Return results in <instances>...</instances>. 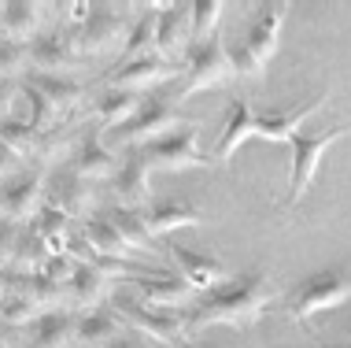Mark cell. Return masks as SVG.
<instances>
[{
  "mask_svg": "<svg viewBox=\"0 0 351 348\" xmlns=\"http://www.w3.org/2000/svg\"><path fill=\"white\" fill-rule=\"evenodd\" d=\"M274 300V286L263 270H252V275H237L226 289H215V293H204L193 308L182 315L185 334H200L207 326H233V330H248L263 318L267 304Z\"/></svg>",
  "mask_w": 351,
  "mask_h": 348,
  "instance_id": "obj_1",
  "label": "cell"
},
{
  "mask_svg": "<svg viewBox=\"0 0 351 348\" xmlns=\"http://www.w3.org/2000/svg\"><path fill=\"white\" fill-rule=\"evenodd\" d=\"M326 100H329V93H318V97L303 100L300 108H289V111H281V115H255L252 104H248V97H233V115H230V122H226V130L218 134L211 159H215V163H230L233 152L241 148V141H248V137L289 141L300 130V122L307 115H315Z\"/></svg>",
  "mask_w": 351,
  "mask_h": 348,
  "instance_id": "obj_2",
  "label": "cell"
},
{
  "mask_svg": "<svg viewBox=\"0 0 351 348\" xmlns=\"http://www.w3.org/2000/svg\"><path fill=\"white\" fill-rule=\"evenodd\" d=\"M233 78H237L233 56L226 52L222 34H215L200 45H189L185 63H182V78L174 82V100H185L200 89H222Z\"/></svg>",
  "mask_w": 351,
  "mask_h": 348,
  "instance_id": "obj_3",
  "label": "cell"
},
{
  "mask_svg": "<svg viewBox=\"0 0 351 348\" xmlns=\"http://www.w3.org/2000/svg\"><path fill=\"white\" fill-rule=\"evenodd\" d=\"M285 4H263L255 12L248 34H244L241 49L233 56V67H237V78H263L267 63L274 60L278 52V41H281V26H285Z\"/></svg>",
  "mask_w": 351,
  "mask_h": 348,
  "instance_id": "obj_4",
  "label": "cell"
},
{
  "mask_svg": "<svg viewBox=\"0 0 351 348\" xmlns=\"http://www.w3.org/2000/svg\"><path fill=\"white\" fill-rule=\"evenodd\" d=\"M178 126V111H174V100H163V97H148L141 111L130 122H122L115 130H104L100 141L115 152V148H145L152 141L174 134Z\"/></svg>",
  "mask_w": 351,
  "mask_h": 348,
  "instance_id": "obj_5",
  "label": "cell"
},
{
  "mask_svg": "<svg viewBox=\"0 0 351 348\" xmlns=\"http://www.w3.org/2000/svg\"><path fill=\"white\" fill-rule=\"evenodd\" d=\"M351 134V122H333V126L318 130V134H303V130H296V134L289 137L292 152H296V163H292V182H289V193H285V208H296V204L303 200V193L311 189V182L318 178V163L322 156H326V148L333 145L337 137Z\"/></svg>",
  "mask_w": 351,
  "mask_h": 348,
  "instance_id": "obj_6",
  "label": "cell"
},
{
  "mask_svg": "<svg viewBox=\"0 0 351 348\" xmlns=\"http://www.w3.org/2000/svg\"><path fill=\"white\" fill-rule=\"evenodd\" d=\"M111 312H115L126 326L148 334L152 341L159 345H170V348H182L189 345V334H185V323L182 315H170V312H159V308H148L130 293V289H115L111 293Z\"/></svg>",
  "mask_w": 351,
  "mask_h": 348,
  "instance_id": "obj_7",
  "label": "cell"
},
{
  "mask_svg": "<svg viewBox=\"0 0 351 348\" xmlns=\"http://www.w3.org/2000/svg\"><path fill=\"white\" fill-rule=\"evenodd\" d=\"M348 297H351V278L340 275V270H322V275H311L296 286V293L289 297V315L311 334V315L344 304Z\"/></svg>",
  "mask_w": 351,
  "mask_h": 348,
  "instance_id": "obj_8",
  "label": "cell"
},
{
  "mask_svg": "<svg viewBox=\"0 0 351 348\" xmlns=\"http://www.w3.org/2000/svg\"><path fill=\"white\" fill-rule=\"evenodd\" d=\"M145 156H148L152 167H163V171H193V167H211L215 163L207 152H200L193 126H182V130H174V134L145 145Z\"/></svg>",
  "mask_w": 351,
  "mask_h": 348,
  "instance_id": "obj_9",
  "label": "cell"
},
{
  "mask_svg": "<svg viewBox=\"0 0 351 348\" xmlns=\"http://www.w3.org/2000/svg\"><path fill=\"white\" fill-rule=\"evenodd\" d=\"M189 45H193V4L163 8L159 12V26H156V56L182 67Z\"/></svg>",
  "mask_w": 351,
  "mask_h": 348,
  "instance_id": "obj_10",
  "label": "cell"
},
{
  "mask_svg": "<svg viewBox=\"0 0 351 348\" xmlns=\"http://www.w3.org/2000/svg\"><path fill=\"white\" fill-rule=\"evenodd\" d=\"M126 30H134V26L119 15V8H93L85 26L78 30V37H74V49L82 56V45H85V52L97 56V52H108L111 45H119V52H122V45L130 37Z\"/></svg>",
  "mask_w": 351,
  "mask_h": 348,
  "instance_id": "obj_11",
  "label": "cell"
},
{
  "mask_svg": "<svg viewBox=\"0 0 351 348\" xmlns=\"http://www.w3.org/2000/svg\"><path fill=\"white\" fill-rule=\"evenodd\" d=\"M178 82L182 78V67L178 63H167L163 56H145V60H130V63H119L115 71L108 74V89H130V93H141V89H152L159 82Z\"/></svg>",
  "mask_w": 351,
  "mask_h": 348,
  "instance_id": "obj_12",
  "label": "cell"
},
{
  "mask_svg": "<svg viewBox=\"0 0 351 348\" xmlns=\"http://www.w3.org/2000/svg\"><path fill=\"white\" fill-rule=\"evenodd\" d=\"M148 156L145 148H126L119 174H115V200L126 211H148Z\"/></svg>",
  "mask_w": 351,
  "mask_h": 348,
  "instance_id": "obj_13",
  "label": "cell"
},
{
  "mask_svg": "<svg viewBox=\"0 0 351 348\" xmlns=\"http://www.w3.org/2000/svg\"><path fill=\"white\" fill-rule=\"evenodd\" d=\"M93 189L78 171H52L45 174V208L63 211L67 219H82V211L89 208Z\"/></svg>",
  "mask_w": 351,
  "mask_h": 348,
  "instance_id": "obj_14",
  "label": "cell"
},
{
  "mask_svg": "<svg viewBox=\"0 0 351 348\" xmlns=\"http://www.w3.org/2000/svg\"><path fill=\"white\" fill-rule=\"evenodd\" d=\"M167 256L178 263L182 278H185L193 289H200V293H215V286L230 281V267H226L222 259L207 256V252H193V248H182V244H170Z\"/></svg>",
  "mask_w": 351,
  "mask_h": 348,
  "instance_id": "obj_15",
  "label": "cell"
},
{
  "mask_svg": "<svg viewBox=\"0 0 351 348\" xmlns=\"http://www.w3.org/2000/svg\"><path fill=\"white\" fill-rule=\"evenodd\" d=\"M78 345V318L71 312H45L26 330L23 348H71Z\"/></svg>",
  "mask_w": 351,
  "mask_h": 348,
  "instance_id": "obj_16",
  "label": "cell"
},
{
  "mask_svg": "<svg viewBox=\"0 0 351 348\" xmlns=\"http://www.w3.org/2000/svg\"><path fill=\"white\" fill-rule=\"evenodd\" d=\"M30 63L45 74H60V71H71L82 63L78 49L67 34H41L30 41Z\"/></svg>",
  "mask_w": 351,
  "mask_h": 348,
  "instance_id": "obj_17",
  "label": "cell"
},
{
  "mask_svg": "<svg viewBox=\"0 0 351 348\" xmlns=\"http://www.w3.org/2000/svg\"><path fill=\"white\" fill-rule=\"evenodd\" d=\"M134 286V297L148 308H159V312H170V308H182L193 297V286L185 278H141V281H126Z\"/></svg>",
  "mask_w": 351,
  "mask_h": 348,
  "instance_id": "obj_18",
  "label": "cell"
},
{
  "mask_svg": "<svg viewBox=\"0 0 351 348\" xmlns=\"http://www.w3.org/2000/svg\"><path fill=\"white\" fill-rule=\"evenodd\" d=\"M152 230V237H170L174 230H193L204 222V215L193 208V204H182V200H163V204H152L148 211H141Z\"/></svg>",
  "mask_w": 351,
  "mask_h": 348,
  "instance_id": "obj_19",
  "label": "cell"
},
{
  "mask_svg": "<svg viewBox=\"0 0 351 348\" xmlns=\"http://www.w3.org/2000/svg\"><path fill=\"white\" fill-rule=\"evenodd\" d=\"M4 196V211L8 219H26V215H34L37 200L45 196V174L41 171H26V174H15L12 182L0 189Z\"/></svg>",
  "mask_w": 351,
  "mask_h": 348,
  "instance_id": "obj_20",
  "label": "cell"
},
{
  "mask_svg": "<svg viewBox=\"0 0 351 348\" xmlns=\"http://www.w3.org/2000/svg\"><path fill=\"white\" fill-rule=\"evenodd\" d=\"M111 293H115V289H111V278L104 275L100 267L78 263V270H74V278H71V304L74 308H82V312H97Z\"/></svg>",
  "mask_w": 351,
  "mask_h": 348,
  "instance_id": "obj_21",
  "label": "cell"
},
{
  "mask_svg": "<svg viewBox=\"0 0 351 348\" xmlns=\"http://www.w3.org/2000/svg\"><path fill=\"white\" fill-rule=\"evenodd\" d=\"M126 334V323L111 312V308H97V312H85L78 318V345L82 348H104L115 345Z\"/></svg>",
  "mask_w": 351,
  "mask_h": 348,
  "instance_id": "obj_22",
  "label": "cell"
},
{
  "mask_svg": "<svg viewBox=\"0 0 351 348\" xmlns=\"http://www.w3.org/2000/svg\"><path fill=\"white\" fill-rule=\"evenodd\" d=\"M104 219L122 233V241H126L134 252L159 256V241L152 237V230H148V222H145V215H141V211H126V208H119V204H115V208L104 211Z\"/></svg>",
  "mask_w": 351,
  "mask_h": 348,
  "instance_id": "obj_23",
  "label": "cell"
},
{
  "mask_svg": "<svg viewBox=\"0 0 351 348\" xmlns=\"http://www.w3.org/2000/svg\"><path fill=\"white\" fill-rule=\"evenodd\" d=\"M141 93H130V89H104L97 97V104H93V111H97L100 126L104 130H115L122 126V122H130L141 111Z\"/></svg>",
  "mask_w": 351,
  "mask_h": 348,
  "instance_id": "obj_24",
  "label": "cell"
},
{
  "mask_svg": "<svg viewBox=\"0 0 351 348\" xmlns=\"http://www.w3.org/2000/svg\"><path fill=\"white\" fill-rule=\"evenodd\" d=\"M82 233H85V241L93 244V248L100 252V256H111V259H130V263H137L134 256V248H130L126 241H122V233L111 227L104 215H93V219H85L82 222Z\"/></svg>",
  "mask_w": 351,
  "mask_h": 348,
  "instance_id": "obj_25",
  "label": "cell"
},
{
  "mask_svg": "<svg viewBox=\"0 0 351 348\" xmlns=\"http://www.w3.org/2000/svg\"><path fill=\"white\" fill-rule=\"evenodd\" d=\"M74 171H78L85 182H89V178H111V174H119V159L100 141V134H89L82 141V148H78V163H74Z\"/></svg>",
  "mask_w": 351,
  "mask_h": 348,
  "instance_id": "obj_26",
  "label": "cell"
},
{
  "mask_svg": "<svg viewBox=\"0 0 351 348\" xmlns=\"http://www.w3.org/2000/svg\"><path fill=\"white\" fill-rule=\"evenodd\" d=\"M34 89L45 93V100L52 104V111H71L74 104L82 100V86L74 78H63V74H45V71H34L26 74Z\"/></svg>",
  "mask_w": 351,
  "mask_h": 348,
  "instance_id": "obj_27",
  "label": "cell"
},
{
  "mask_svg": "<svg viewBox=\"0 0 351 348\" xmlns=\"http://www.w3.org/2000/svg\"><path fill=\"white\" fill-rule=\"evenodd\" d=\"M0 23H4L8 37L15 41H26L37 23H41V4H30V0H12V4H0Z\"/></svg>",
  "mask_w": 351,
  "mask_h": 348,
  "instance_id": "obj_28",
  "label": "cell"
},
{
  "mask_svg": "<svg viewBox=\"0 0 351 348\" xmlns=\"http://www.w3.org/2000/svg\"><path fill=\"white\" fill-rule=\"evenodd\" d=\"M156 26H159V15L141 12V19L134 23V30H130V37H126V45H122V63L156 56Z\"/></svg>",
  "mask_w": 351,
  "mask_h": 348,
  "instance_id": "obj_29",
  "label": "cell"
},
{
  "mask_svg": "<svg viewBox=\"0 0 351 348\" xmlns=\"http://www.w3.org/2000/svg\"><path fill=\"white\" fill-rule=\"evenodd\" d=\"M34 230L52 244L56 256H67V237H71V219L56 208H41L34 215Z\"/></svg>",
  "mask_w": 351,
  "mask_h": 348,
  "instance_id": "obj_30",
  "label": "cell"
},
{
  "mask_svg": "<svg viewBox=\"0 0 351 348\" xmlns=\"http://www.w3.org/2000/svg\"><path fill=\"white\" fill-rule=\"evenodd\" d=\"M41 308L34 304L30 297H19V293H8L0 300V326H12V330H23V326H34Z\"/></svg>",
  "mask_w": 351,
  "mask_h": 348,
  "instance_id": "obj_31",
  "label": "cell"
},
{
  "mask_svg": "<svg viewBox=\"0 0 351 348\" xmlns=\"http://www.w3.org/2000/svg\"><path fill=\"white\" fill-rule=\"evenodd\" d=\"M26 63H30V45L15 41V37H0V78L15 82L26 71Z\"/></svg>",
  "mask_w": 351,
  "mask_h": 348,
  "instance_id": "obj_32",
  "label": "cell"
},
{
  "mask_svg": "<svg viewBox=\"0 0 351 348\" xmlns=\"http://www.w3.org/2000/svg\"><path fill=\"white\" fill-rule=\"evenodd\" d=\"M218 15H222V4H218V0H200V4H193V45H200V41L218 34Z\"/></svg>",
  "mask_w": 351,
  "mask_h": 348,
  "instance_id": "obj_33",
  "label": "cell"
},
{
  "mask_svg": "<svg viewBox=\"0 0 351 348\" xmlns=\"http://www.w3.org/2000/svg\"><path fill=\"white\" fill-rule=\"evenodd\" d=\"M0 141H4L8 148H15L19 156H26L37 148V130L26 126V122H19V119H4L0 122Z\"/></svg>",
  "mask_w": 351,
  "mask_h": 348,
  "instance_id": "obj_34",
  "label": "cell"
},
{
  "mask_svg": "<svg viewBox=\"0 0 351 348\" xmlns=\"http://www.w3.org/2000/svg\"><path fill=\"white\" fill-rule=\"evenodd\" d=\"M19 230L15 227V219H0V270H8L12 267V259H15V244H19Z\"/></svg>",
  "mask_w": 351,
  "mask_h": 348,
  "instance_id": "obj_35",
  "label": "cell"
},
{
  "mask_svg": "<svg viewBox=\"0 0 351 348\" xmlns=\"http://www.w3.org/2000/svg\"><path fill=\"white\" fill-rule=\"evenodd\" d=\"M19 163H23V156H19L15 148H8L4 141H0V174H12V171H19Z\"/></svg>",
  "mask_w": 351,
  "mask_h": 348,
  "instance_id": "obj_36",
  "label": "cell"
},
{
  "mask_svg": "<svg viewBox=\"0 0 351 348\" xmlns=\"http://www.w3.org/2000/svg\"><path fill=\"white\" fill-rule=\"evenodd\" d=\"M15 97H19V82L0 78V115H8V108H15Z\"/></svg>",
  "mask_w": 351,
  "mask_h": 348,
  "instance_id": "obj_37",
  "label": "cell"
},
{
  "mask_svg": "<svg viewBox=\"0 0 351 348\" xmlns=\"http://www.w3.org/2000/svg\"><path fill=\"white\" fill-rule=\"evenodd\" d=\"M104 348H148V345H141L137 337H122V341H115V345H104Z\"/></svg>",
  "mask_w": 351,
  "mask_h": 348,
  "instance_id": "obj_38",
  "label": "cell"
},
{
  "mask_svg": "<svg viewBox=\"0 0 351 348\" xmlns=\"http://www.w3.org/2000/svg\"><path fill=\"white\" fill-rule=\"evenodd\" d=\"M8 293H12V275H8V270H0V300H4Z\"/></svg>",
  "mask_w": 351,
  "mask_h": 348,
  "instance_id": "obj_39",
  "label": "cell"
},
{
  "mask_svg": "<svg viewBox=\"0 0 351 348\" xmlns=\"http://www.w3.org/2000/svg\"><path fill=\"white\" fill-rule=\"evenodd\" d=\"M0 219H8V211H4V196H0Z\"/></svg>",
  "mask_w": 351,
  "mask_h": 348,
  "instance_id": "obj_40",
  "label": "cell"
},
{
  "mask_svg": "<svg viewBox=\"0 0 351 348\" xmlns=\"http://www.w3.org/2000/svg\"><path fill=\"white\" fill-rule=\"evenodd\" d=\"M182 348H196V345H182Z\"/></svg>",
  "mask_w": 351,
  "mask_h": 348,
  "instance_id": "obj_41",
  "label": "cell"
}]
</instances>
